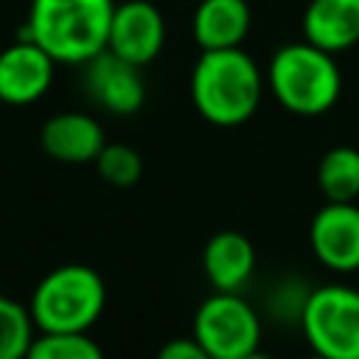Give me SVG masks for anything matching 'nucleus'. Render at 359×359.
Segmentation results:
<instances>
[{"mask_svg": "<svg viewBox=\"0 0 359 359\" xmlns=\"http://www.w3.org/2000/svg\"><path fill=\"white\" fill-rule=\"evenodd\" d=\"M194 337L210 359H241L258 351L261 320L236 292H216L194 314Z\"/></svg>", "mask_w": 359, "mask_h": 359, "instance_id": "6", "label": "nucleus"}, {"mask_svg": "<svg viewBox=\"0 0 359 359\" xmlns=\"http://www.w3.org/2000/svg\"><path fill=\"white\" fill-rule=\"evenodd\" d=\"M317 185L328 202H353L359 196V151L337 146L317 165Z\"/></svg>", "mask_w": 359, "mask_h": 359, "instance_id": "15", "label": "nucleus"}, {"mask_svg": "<svg viewBox=\"0 0 359 359\" xmlns=\"http://www.w3.org/2000/svg\"><path fill=\"white\" fill-rule=\"evenodd\" d=\"M191 31L202 50L241 48L250 31V6L247 0H202L194 11Z\"/></svg>", "mask_w": 359, "mask_h": 359, "instance_id": "14", "label": "nucleus"}, {"mask_svg": "<svg viewBox=\"0 0 359 359\" xmlns=\"http://www.w3.org/2000/svg\"><path fill=\"white\" fill-rule=\"evenodd\" d=\"M311 250L334 272L359 269V208L353 202H328L311 219Z\"/></svg>", "mask_w": 359, "mask_h": 359, "instance_id": "10", "label": "nucleus"}, {"mask_svg": "<svg viewBox=\"0 0 359 359\" xmlns=\"http://www.w3.org/2000/svg\"><path fill=\"white\" fill-rule=\"evenodd\" d=\"M163 42H165V20L154 3L126 0L115 6L107 50L143 67L157 59V53L163 50Z\"/></svg>", "mask_w": 359, "mask_h": 359, "instance_id": "7", "label": "nucleus"}, {"mask_svg": "<svg viewBox=\"0 0 359 359\" xmlns=\"http://www.w3.org/2000/svg\"><path fill=\"white\" fill-rule=\"evenodd\" d=\"M95 168H98V174H101L109 185H115V188H129V185H135V182L140 180V174H143V160H140V154H137L132 146H126V143H107V146L101 149V154L95 157Z\"/></svg>", "mask_w": 359, "mask_h": 359, "instance_id": "18", "label": "nucleus"}, {"mask_svg": "<svg viewBox=\"0 0 359 359\" xmlns=\"http://www.w3.org/2000/svg\"><path fill=\"white\" fill-rule=\"evenodd\" d=\"M56 62L34 39L20 36L14 45L0 50V101L25 107L39 101L53 81Z\"/></svg>", "mask_w": 359, "mask_h": 359, "instance_id": "9", "label": "nucleus"}, {"mask_svg": "<svg viewBox=\"0 0 359 359\" xmlns=\"http://www.w3.org/2000/svg\"><path fill=\"white\" fill-rule=\"evenodd\" d=\"M39 143L48 157L59 163H95L107 146L104 129L93 115L84 112H59L45 121Z\"/></svg>", "mask_w": 359, "mask_h": 359, "instance_id": "11", "label": "nucleus"}, {"mask_svg": "<svg viewBox=\"0 0 359 359\" xmlns=\"http://www.w3.org/2000/svg\"><path fill=\"white\" fill-rule=\"evenodd\" d=\"M25 359H104V351L87 331H39Z\"/></svg>", "mask_w": 359, "mask_h": 359, "instance_id": "16", "label": "nucleus"}, {"mask_svg": "<svg viewBox=\"0 0 359 359\" xmlns=\"http://www.w3.org/2000/svg\"><path fill=\"white\" fill-rule=\"evenodd\" d=\"M202 269L219 292H238L255 269V247L247 236L236 230H222L205 244Z\"/></svg>", "mask_w": 359, "mask_h": 359, "instance_id": "13", "label": "nucleus"}, {"mask_svg": "<svg viewBox=\"0 0 359 359\" xmlns=\"http://www.w3.org/2000/svg\"><path fill=\"white\" fill-rule=\"evenodd\" d=\"M303 334L314 353L328 359H359V292L320 286L303 303Z\"/></svg>", "mask_w": 359, "mask_h": 359, "instance_id": "5", "label": "nucleus"}, {"mask_svg": "<svg viewBox=\"0 0 359 359\" xmlns=\"http://www.w3.org/2000/svg\"><path fill=\"white\" fill-rule=\"evenodd\" d=\"M241 359H272V356H266V353H261V351H252V353H247V356H241Z\"/></svg>", "mask_w": 359, "mask_h": 359, "instance_id": "20", "label": "nucleus"}, {"mask_svg": "<svg viewBox=\"0 0 359 359\" xmlns=\"http://www.w3.org/2000/svg\"><path fill=\"white\" fill-rule=\"evenodd\" d=\"M309 359H328V356H320V353H311Z\"/></svg>", "mask_w": 359, "mask_h": 359, "instance_id": "21", "label": "nucleus"}, {"mask_svg": "<svg viewBox=\"0 0 359 359\" xmlns=\"http://www.w3.org/2000/svg\"><path fill=\"white\" fill-rule=\"evenodd\" d=\"M107 303V286L93 266L65 264L34 289L28 311L39 331H87Z\"/></svg>", "mask_w": 359, "mask_h": 359, "instance_id": "4", "label": "nucleus"}, {"mask_svg": "<svg viewBox=\"0 0 359 359\" xmlns=\"http://www.w3.org/2000/svg\"><path fill=\"white\" fill-rule=\"evenodd\" d=\"M84 87L87 95L112 115H132L146 101L140 67L115 56L112 50H101L84 62Z\"/></svg>", "mask_w": 359, "mask_h": 359, "instance_id": "8", "label": "nucleus"}, {"mask_svg": "<svg viewBox=\"0 0 359 359\" xmlns=\"http://www.w3.org/2000/svg\"><path fill=\"white\" fill-rule=\"evenodd\" d=\"M264 95V76L241 48L202 50L191 70V98L196 112L213 126L250 121Z\"/></svg>", "mask_w": 359, "mask_h": 359, "instance_id": "2", "label": "nucleus"}, {"mask_svg": "<svg viewBox=\"0 0 359 359\" xmlns=\"http://www.w3.org/2000/svg\"><path fill=\"white\" fill-rule=\"evenodd\" d=\"M157 359H210V353L199 345L196 337H177L157 351Z\"/></svg>", "mask_w": 359, "mask_h": 359, "instance_id": "19", "label": "nucleus"}, {"mask_svg": "<svg viewBox=\"0 0 359 359\" xmlns=\"http://www.w3.org/2000/svg\"><path fill=\"white\" fill-rule=\"evenodd\" d=\"M306 42L339 53L359 42V0H311L303 11Z\"/></svg>", "mask_w": 359, "mask_h": 359, "instance_id": "12", "label": "nucleus"}, {"mask_svg": "<svg viewBox=\"0 0 359 359\" xmlns=\"http://www.w3.org/2000/svg\"><path fill=\"white\" fill-rule=\"evenodd\" d=\"M34 339V320L25 306L0 294V359H25Z\"/></svg>", "mask_w": 359, "mask_h": 359, "instance_id": "17", "label": "nucleus"}, {"mask_svg": "<svg viewBox=\"0 0 359 359\" xmlns=\"http://www.w3.org/2000/svg\"><path fill=\"white\" fill-rule=\"evenodd\" d=\"M112 0H31L22 36L50 53L56 65H84L107 50Z\"/></svg>", "mask_w": 359, "mask_h": 359, "instance_id": "1", "label": "nucleus"}, {"mask_svg": "<svg viewBox=\"0 0 359 359\" xmlns=\"http://www.w3.org/2000/svg\"><path fill=\"white\" fill-rule=\"evenodd\" d=\"M266 84L280 107L294 115L328 112L342 90L334 53L311 42H289L278 48L266 67Z\"/></svg>", "mask_w": 359, "mask_h": 359, "instance_id": "3", "label": "nucleus"}]
</instances>
